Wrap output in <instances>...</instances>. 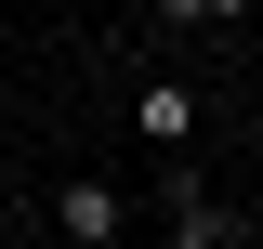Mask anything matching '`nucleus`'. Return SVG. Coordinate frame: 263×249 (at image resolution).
<instances>
[{
    "label": "nucleus",
    "mask_w": 263,
    "mask_h": 249,
    "mask_svg": "<svg viewBox=\"0 0 263 249\" xmlns=\"http://www.w3.org/2000/svg\"><path fill=\"white\" fill-rule=\"evenodd\" d=\"M132 131L184 157V131H197V92H184V79H145V92H132Z\"/></svg>",
    "instance_id": "f03ea898"
},
{
    "label": "nucleus",
    "mask_w": 263,
    "mask_h": 249,
    "mask_svg": "<svg viewBox=\"0 0 263 249\" xmlns=\"http://www.w3.org/2000/svg\"><path fill=\"white\" fill-rule=\"evenodd\" d=\"M53 223H66V236H79V249H119V223H132V197H119V184H92V171H79V184L53 197Z\"/></svg>",
    "instance_id": "f257e3e1"
},
{
    "label": "nucleus",
    "mask_w": 263,
    "mask_h": 249,
    "mask_svg": "<svg viewBox=\"0 0 263 249\" xmlns=\"http://www.w3.org/2000/svg\"><path fill=\"white\" fill-rule=\"evenodd\" d=\"M250 0H158V27H237Z\"/></svg>",
    "instance_id": "20e7f679"
},
{
    "label": "nucleus",
    "mask_w": 263,
    "mask_h": 249,
    "mask_svg": "<svg viewBox=\"0 0 263 249\" xmlns=\"http://www.w3.org/2000/svg\"><path fill=\"white\" fill-rule=\"evenodd\" d=\"M171 249H250L224 210H197V197H171Z\"/></svg>",
    "instance_id": "7ed1b4c3"
}]
</instances>
